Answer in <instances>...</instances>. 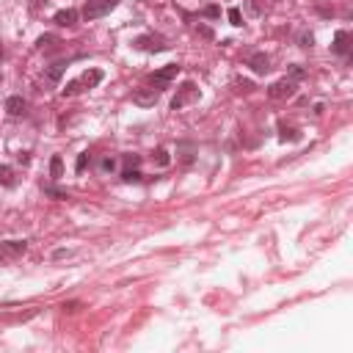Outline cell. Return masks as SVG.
Instances as JSON below:
<instances>
[{
  "instance_id": "obj_1",
  "label": "cell",
  "mask_w": 353,
  "mask_h": 353,
  "mask_svg": "<svg viewBox=\"0 0 353 353\" xmlns=\"http://www.w3.org/2000/svg\"><path fill=\"white\" fill-rule=\"evenodd\" d=\"M116 6H119V0H86L80 17H83L86 22H91V20H99V17L110 14Z\"/></svg>"
},
{
  "instance_id": "obj_2",
  "label": "cell",
  "mask_w": 353,
  "mask_h": 353,
  "mask_svg": "<svg viewBox=\"0 0 353 353\" xmlns=\"http://www.w3.org/2000/svg\"><path fill=\"white\" fill-rule=\"evenodd\" d=\"M199 97H202V91L196 88V83H193V80H185V83L180 86V91H177V97L171 99V110L185 108L188 102H196Z\"/></svg>"
},
{
  "instance_id": "obj_3",
  "label": "cell",
  "mask_w": 353,
  "mask_h": 353,
  "mask_svg": "<svg viewBox=\"0 0 353 353\" xmlns=\"http://www.w3.org/2000/svg\"><path fill=\"white\" fill-rule=\"evenodd\" d=\"M135 50H144V52H166L168 44L163 36H152V33H144V36H135L133 39Z\"/></svg>"
},
{
  "instance_id": "obj_4",
  "label": "cell",
  "mask_w": 353,
  "mask_h": 353,
  "mask_svg": "<svg viewBox=\"0 0 353 353\" xmlns=\"http://www.w3.org/2000/svg\"><path fill=\"white\" fill-rule=\"evenodd\" d=\"M296 91H298V80L281 78V80H276V83L268 88V97L270 99H290V97H296Z\"/></svg>"
},
{
  "instance_id": "obj_5",
  "label": "cell",
  "mask_w": 353,
  "mask_h": 353,
  "mask_svg": "<svg viewBox=\"0 0 353 353\" xmlns=\"http://www.w3.org/2000/svg\"><path fill=\"white\" fill-rule=\"evenodd\" d=\"M180 69H182L180 64H166V67H163V69H157V72L149 78V80H152V86H155L157 91H163V88H166V86L177 78V75H180Z\"/></svg>"
},
{
  "instance_id": "obj_6",
  "label": "cell",
  "mask_w": 353,
  "mask_h": 353,
  "mask_svg": "<svg viewBox=\"0 0 353 353\" xmlns=\"http://www.w3.org/2000/svg\"><path fill=\"white\" fill-rule=\"evenodd\" d=\"M25 249H28V240H6V243H0V262L6 257H22Z\"/></svg>"
},
{
  "instance_id": "obj_7",
  "label": "cell",
  "mask_w": 353,
  "mask_h": 353,
  "mask_svg": "<svg viewBox=\"0 0 353 353\" xmlns=\"http://www.w3.org/2000/svg\"><path fill=\"white\" fill-rule=\"evenodd\" d=\"M157 99H160V91H157V88H138V91L133 94V102L141 105V108H152Z\"/></svg>"
},
{
  "instance_id": "obj_8",
  "label": "cell",
  "mask_w": 353,
  "mask_h": 353,
  "mask_svg": "<svg viewBox=\"0 0 353 353\" xmlns=\"http://www.w3.org/2000/svg\"><path fill=\"white\" fill-rule=\"evenodd\" d=\"M246 64H249V67H251V72H254V75H265V72H268V69H270V58L265 55L262 50L251 52V55H249V61H246Z\"/></svg>"
},
{
  "instance_id": "obj_9",
  "label": "cell",
  "mask_w": 353,
  "mask_h": 353,
  "mask_svg": "<svg viewBox=\"0 0 353 353\" xmlns=\"http://www.w3.org/2000/svg\"><path fill=\"white\" fill-rule=\"evenodd\" d=\"M331 52H337V55H348V52H350V33L348 31H337V33H334Z\"/></svg>"
},
{
  "instance_id": "obj_10",
  "label": "cell",
  "mask_w": 353,
  "mask_h": 353,
  "mask_svg": "<svg viewBox=\"0 0 353 353\" xmlns=\"http://www.w3.org/2000/svg\"><path fill=\"white\" fill-rule=\"evenodd\" d=\"M102 69H86L83 75L78 78V83H80V88H94V86H99L102 83Z\"/></svg>"
},
{
  "instance_id": "obj_11",
  "label": "cell",
  "mask_w": 353,
  "mask_h": 353,
  "mask_svg": "<svg viewBox=\"0 0 353 353\" xmlns=\"http://www.w3.org/2000/svg\"><path fill=\"white\" fill-rule=\"evenodd\" d=\"M52 22H55V25H61V28H72L75 22H78V11H75V9H61V11H55Z\"/></svg>"
},
{
  "instance_id": "obj_12",
  "label": "cell",
  "mask_w": 353,
  "mask_h": 353,
  "mask_svg": "<svg viewBox=\"0 0 353 353\" xmlns=\"http://www.w3.org/2000/svg\"><path fill=\"white\" fill-rule=\"evenodd\" d=\"M6 113L9 116H22L25 113V99H22L20 94H11V97L6 99Z\"/></svg>"
},
{
  "instance_id": "obj_13",
  "label": "cell",
  "mask_w": 353,
  "mask_h": 353,
  "mask_svg": "<svg viewBox=\"0 0 353 353\" xmlns=\"http://www.w3.org/2000/svg\"><path fill=\"white\" fill-rule=\"evenodd\" d=\"M67 67H69V61H55L52 64V67H47V80H50V83H58V80H61V75L67 72Z\"/></svg>"
},
{
  "instance_id": "obj_14",
  "label": "cell",
  "mask_w": 353,
  "mask_h": 353,
  "mask_svg": "<svg viewBox=\"0 0 353 353\" xmlns=\"http://www.w3.org/2000/svg\"><path fill=\"white\" fill-rule=\"evenodd\" d=\"M50 177H52V180H61V177H64V160H61V155H52L50 157Z\"/></svg>"
},
{
  "instance_id": "obj_15",
  "label": "cell",
  "mask_w": 353,
  "mask_h": 353,
  "mask_svg": "<svg viewBox=\"0 0 353 353\" xmlns=\"http://www.w3.org/2000/svg\"><path fill=\"white\" fill-rule=\"evenodd\" d=\"M14 168L11 166H0V185L3 188H14Z\"/></svg>"
},
{
  "instance_id": "obj_16",
  "label": "cell",
  "mask_w": 353,
  "mask_h": 353,
  "mask_svg": "<svg viewBox=\"0 0 353 353\" xmlns=\"http://www.w3.org/2000/svg\"><path fill=\"white\" fill-rule=\"evenodd\" d=\"M42 191H44V196H50V199H69V193L64 191V188H58V185H42Z\"/></svg>"
},
{
  "instance_id": "obj_17",
  "label": "cell",
  "mask_w": 353,
  "mask_h": 353,
  "mask_svg": "<svg viewBox=\"0 0 353 353\" xmlns=\"http://www.w3.org/2000/svg\"><path fill=\"white\" fill-rule=\"evenodd\" d=\"M279 141H301V133L296 127H281L279 130Z\"/></svg>"
},
{
  "instance_id": "obj_18",
  "label": "cell",
  "mask_w": 353,
  "mask_h": 353,
  "mask_svg": "<svg viewBox=\"0 0 353 353\" xmlns=\"http://www.w3.org/2000/svg\"><path fill=\"white\" fill-rule=\"evenodd\" d=\"M226 17H229V22H232L234 28H240V25H243V14H240V9H238V6H232V9L226 11Z\"/></svg>"
},
{
  "instance_id": "obj_19",
  "label": "cell",
  "mask_w": 353,
  "mask_h": 353,
  "mask_svg": "<svg viewBox=\"0 0 353 353\" xmlns=\"http://www.w3.org/2000/svg\"><path fill=\"white\" fill-rule=\"evenodd\" d=\"M88 160H91V155H88V152H80L78 160H75V171L83 174V171H86V166H88Z\"/></svg>"
},
{
  "instance_id": "obj_20",
  "label": "cell",
  "mask_w": 353,
  "mask_h": 353,
  "mask_svg": "<svg viewBox=\"0 0 353 353\" xmlns=\"http://www.w3.org/2000/svg\"><path fill=\"white\" fill-rule=\"evenodd\" d=\"M52 44H58V39L52 36V33H44V36L36 39V47H39V50H44V47H52Z\"/></svg>"
},
{
  "instance_id": "obj_21",
  "label": "cell",
  "mask_w": 353,
  "mask_h": 353,
  "mask_svg": "<svg viewBox=\"0 0 353 353\" xmlns=\"http://www.w3.org/2000/svg\"><path fill=\"white\" fill-rule=\"evenodd\" d=\"M141 177L144 174H141L138 168H125V171H122V180L125 182H141Z\"/></svg>"
},
{
  "instance_id": "obj_22",
  "label": "cell",
  "mask_w": 353,
  "mask_h": 353,
  "mask_svg": "<svg viewBox=\"0 0 353 353\" xmlns=\"http://www.w3.org/2000/svg\"><path fill=\"white\" fill-rule=\"evenodd\" d=\"M202 17H207V20H218V17H221V9H218V6H204V11H202Z\"/></svg>"
},
{
  "instance_id": "obj_23",
  "label": "cell",
  "mask_w": 353,
  "mask_h": 353,
  "mask_svg": "<svg viewBox=\"0 0 353 353\" xmlns=\"http://www.w3.org/2000/svg\"><path fill=\"white\" fill-rule=\"evenodd\" d=\"M290 78L292 80H304V78H307V69H304L301 64H292V67H290Z\"/></svg>"
},
{
  "instance_id": "obj_24",
  "label": "cell",
  "mask_w": 353,
  "mask_h": 353,
  "mask_svg": "<svg viewBox=\"0 0 353 353\" xmlns=\"http://www.w3.org/2000/svg\"><path fill=\"white\" fill-rule=\"evenodd\" d=\"M155 163H157V166H168V163H171L168 152H166V149H157V152H155Z\"/></svg>"
},
{
  "instance_id": "obj_25",
  "label": "cell",
  "mask_w": 353,
  "mask_h": 353,
  "mask_svg": "<svg viewBox=\"0 0 353 353\" xmlns=\"http://www.w3.org/2000/svg\"><path fill=\"white\" fill-rule=\"evenodd\" d=\"M122 160H125L127 168H138V166H141V155H125Z\"/></svg>"
},
{
  "instance_id": "obj_26",
  "label": "cell",
  "mask_w": 353,
  "mask_h": 353,
  "mask_svg": "<svg viewBox=\"0 0 353 353\" xmlns=\"http://www.w3.org/2000/svg\"><path fill=\"white\" fill-rule=\"evenodd\" d=\"M298 42H301V47H312V44H315V36H312L309 31H304V33H301V39H298Z\"/></svg>"
},
{
  "instance_id": "obj_27",
  "label": "cell",
  "mask_w": 353,
  "mask_h": 353,
  "mask_svg": "<svg viewBox=\"0 0 353 353\" xmlns=\"http://www.w3.org/2000/svg\"><path fill=\"white\" fill-rule=\"evenodd\" d=\"M99 168H102V171H113V168H116V160H113V157H105V160L99 163Z\"/></svg>"
},
{
  "instance_id": "obj_28",
  "label": "cell",
  "mask_w": 353,
  "mask_h": 353,
  "mask_svg": "<svg viewBox=\"0 0 353 353\" xmlns=\"http://www.w3.org/2000/svg\"><path fill=\"white\" fill-rule=\"evenodd\" d=\"M64 257H72V249H55L52 251V260H64Z\"/></svg>"
},
{
  "instance_id": "obj_29",
  "label": "cell",
  "mask_w": 353,
  "mask_h": 353,
  "mask_svg": "<svg viewBox=\"0 0 353 353\" xmlns=\"http://www.w3.org/2000/svg\"><path fill=\"white\" fill-rule=\"evenodd\" d=\"M80 307H83V304H80V301H69V304H64L61 309H64V312H78Z\"/></svg>"
},
{
  "instance_id": "obj_30",
  "label": "cell",
  "mask_w": 353,
  "mask_h": 353,
  "mask_svg": "<svg viewBox=\"0 0 353 353\" xmlns=\"http://www.w3.org/2000/svg\"><path fill=\"white\" fill-rule=\"evenodd\" d=\"M251 88H254L251 80H238V91H251Z\"/></svg>"
},
{
  "instance_id": "obj_31",
  "label": "cell",
  "mask_w": 353,
  "mask_h": 353,
  "mask_svg": "<svg viewBox=\"0 0 353 353\" xmlns=\"http://www.w3.org/2000/svg\"><path fill=\"white\" fill-rule=\"evenodd\" d=\"M17 160H20L22 166H28V163H31V152H20V155H17Z\"/></svg>"
},
{
  "instance_id": "obj_32",
  "label": "cell",
  "mask_w": 353,
  "mask_h": 353,
  "mask_svg": "<svg viewBox=\"0 0 353 353\" xmlns=\"http://www.w3.org/2000/svg\"><path fill=\"white\" fill-rule=\"evenodd\" d=\"M196 31H199V33H202V36H204V39H213V31H210V28H204V25H199V28H196Z\"/></svg>"
},
{
  "instance_id": "obj_33",
  "label": "cell",
  "mask_w": 353,
  "mask_h": 353,
  "mask_svg": "<svg viewBox=\"0 0 353 353\" xmlns=\"http://www.w3.org/2000/svg\"><path fill=\"white\" fill-rule=\"evenodd\" d=\"M0 58H3V44H0Z\"/></svg>"
}]
</instances>
